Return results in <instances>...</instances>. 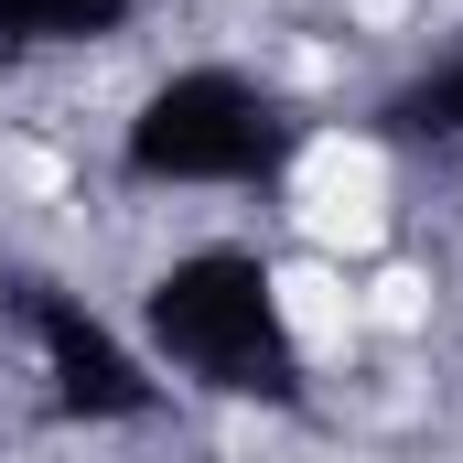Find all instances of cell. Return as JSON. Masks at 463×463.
Here are the masks:
<instances>
[{"mask_svg": "<svg viewBox=\"0 0 463 463\" xmlns=\"http://www.w3.org/2000/svg\"><path fill=\"white\" fill-rule=\"evenodd\" d=\"M140 355L173 388L227 399V410H313V345L291 324L280 259L248 237L173 248L140 280Z\"/></svg>", "mask_w": 463, "mask_h": 463, "instance_id": "6da1fadb", "label": "cell"}, {"mask_svg": "<svg viewBox=\"0 0 463 463\" xmlns=\"http://www.w3.org/2000/svg\"><path fill=\"white\" fill-rule=\"evenodd\" d=\"M302 162V109L227 54H194L140 87L118 118V184L129 194H269Z\"/></svg>", "mask_w": 463, "mask_h": 463, "instance_id": "7a4b0ae2", "label": "cell"}, {"mask_svg": "<svg viewBox=\"0 0 463 463\" xmlns=\"http://www.w3.org/2000/svg\"><path fill=\"white\" fill-rule=\"evenodd\" d=\"M0 335L22 345L43 410H54L65 431H140V420H162V399H173V377L140 355V335H118L76 280H54V269H33V259L0 269Z\"/></svg>", "mask_w": 463, "mask_h": 463, "instance_id": "3957f363", "label": "cell"}, {"mask_svg": "<svg viewBox=\"0 0 463 463\" xmlns=\"http://www.w3.org/2000/svg\"><path fill=\"white\" fill-rule=\"evenodd\" d=\"M366 140L377 151H410V162H463V43L420 54L410 76H388L366 98Z\"/></svg>", "mask_w": 463, "mask_h": 463, "instance_id": "277c9868", "label": "cell"}, {"mask_svg": "<svg viewBox=\"0 0 463 463\" xmlns=\"http://www.w3.org/2000/svg\"><path fill=\"white\" fill-rule=\"evenodd\" d=\"M140 22V0H0V76L43 65V54H87V43H118Z\"/></svg>", "mask_w": 463, "mask_h": 463, "instance_id": "5b68a950", "label": "cell"}]
</instances>
